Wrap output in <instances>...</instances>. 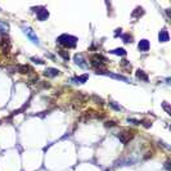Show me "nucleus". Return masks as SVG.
<instances>
[{
  "label": "nucleus",
  "instance_id": "obj_16",
  "mask_svg": "<svg viewBox=\"0 0 171 171\" xmlns=\"http://www.w3.org/2000/svg\"><path fill=\"white\" fill-rule=\"evenodd\" d=\"M59 54H61L62 57L64 58V59H68V58H70V57H68V55L66 54V53H63V50H61V52H59Z\"/></svg>",
  "mask_w": 171,
  "mask_h": 171
},
{
  "label": "nucleus",
  "instance_id": "obj_6",
  "mask_svg": "<svg viewBox=\"0 0 171 171\" xmlns=\"http://www.w3.org/2000/svg\"><path fill=\"white\" fill-rule=\"evenodd\" d=\"M36 13H37V18H39L40 21H45L46 18L49 17V12L45 10L44 8H41V10H36Z\"/></svg>",
  "mask_w": 171,
  "mask_h": 171
},
{
  "label": "nucleus",
  "instance_id": "obj_9",
  "mask_svg": "<svg viewBox=\"0 0 171 171\" xmlns=\"http://www.w3.org/2000/svg\"><path fill=\"white\" fill-rule=\"evenodd\" d=\"M158 39H160L161 43L169 41V34H167V31H166V30H162V31H161L160 35H158Z\"/></svg>",
  "mask_w": 171,
  "mask_h": 171
},
{
  "label": "nucleus",
  "instance_id": "obj_7",
  "mask_svg": "<svg viewBox=\"0 0 171 171\" xmlns=\"http://www.w3.org/2000/svg\"><path fill=\"white\" fill-rule=\"evenodd\" d=\"M58 75H59V71L57 68H46V71H45V76H48V77H55Z\"/></svg>",
  "mask_w": 171,
  "mask_h": 171
},
{
  "label": "nucleus",
  "instance_id": "obj_14",
  "mask_svg": "<svg viewBox=\"0 0 171 171\" xmlns=\"http://www.w3.org/2000/svg\"><path fill=\"white\" fill-rule=\"evenodd\" d=\"M18 71L21 73H27V71H30V67L29 66H20L18 67Z\"/></svg>",
  "mask_w": 171,
  "mask_h": 171
},
{
  "label": "nucleus",
  "instance_id": "obj_11",
  "mask_svg": "<svg viewBox=\"0 0 171 171\" xmlns=\"http://www.w3.org/2000/svg\"><path fill=\"white\" fill-rule=\"evenodd\" d=\"M111 53H112V54H116V55H125V54H126L125 49H122V48H120V49H114V50H112Z\"/></svg>",
  "mask_w": 171,
  "mask_h": 171
},
{
  "label": "nucleus",
  "instance_id": "obj_13",
  "mask_svg": "<svg viewBox=\"0 0 171 171\" xmlns=\"http://www.w3.org/2000/svg\"><path fill=\"white\" fill-rule=\"evenodd\" d=\"M136 75H138V77H139V79L144 80V81H147V80H148L147 75H145L144 72H143V71H138V73H136Z\"/></svg>",
  "mask_w": 171,
  "mask_h": 171
},
{
  "label": "nucleus",
  "instance_id": "obj_10",
  "mask_svg": "<svg viewBox=\"0 0 171 171\" xmlns=\"http://www.w3.org/2000/svg\"><path fill=\"white\" fill-rule=\"evenodd\" d=\"M86 80H88V75H84V76H79V77L72 79V82H75V84H84Z\"/></svg>",
  "mask_w": 171,
  "mask_h": 171
},
{
  "label": "nucleus",
  "instance_id": "obj_3",
  "mask_svg": "<svg viewBox=\"0 0 171 171\" xmlns=\"http://www.w3.org/2000/svg\"><path fill=\"white\" fill-rule=\"evenodd\" d=\"M102 61H104V58L102 55H94L91 58V64L94 67H102V66H104V62H102Z\"/></svg>",
  "mask_w": 171,
  "mask_h": 171
},
{
  "label": "nucleus",
  "instance_id": "obj_4",
  "mask_svg": "<svg viewBox=\"0 0 171 171\" xmlns=\"http://www.w3.org/2000/svg\"><path fill=\"white\" fill-rule=\"evenodd\" d=\"M133 136H134V134H133V133H121V134L119 135V139L124 143V144H126L127 142L131 140Z\"/></svg>",
  "mask_w": 171,
  "mask_h": 171
},
{
  "label": "nucleus",
  "instance_id": "obj_15",
  "mask_svg": "<svg viewBox=\"0 0 171 171\" xmlns=\"http://www.w3.org/2000/svg\"><path fill=\"white\" fill-rule=\"evenodd\" d=\"M31 61H34L35 63H39V64H43L44 62H43L41 59H37V58H31Z\"/></svg>",
  "mask_w": 171,
  "mask_h": 171
},
{
  "label": "nucleus",
  "instance_id": "obj_12",
  "mask_svg": "<svg viewBox=\"0 0 171 171\" xmlns=\"http://www.w3.org/2000/svg\"><path fill=\"white\" fill-rule=\"evenodd\" d=\"M75 61H76V63L80 64L81 67H86V64L84 63V59H82L81 57H80V55H76V57H75Z\"/></svg>",
  "mask_w": 171,
  "mask_h": 171
},
{
  "label": "nucleus",
  "instance_id": "obj_1",
  "mask_svg": "<svg viewBox=\"0 0 171 171\" xmlns=\"http://www.w3.org/2000/svg\"><path fill=\"white\" fill-rule=\"evenodd\" d=\"M57 41L61 45L66 46V48H73L76 45V37L71 36V35H61L57 39Z\"/></svg>",
  "mask_w": 171,
  "mask_h": 171
},
{
  "label": "nucleus",
  "instance_id": "obj_5",
  "mask_svg": "<svg viewBox=\"0 0 171 171\" xmlns=\"http://www.w3.org/2000/svg\"><path fill=\"white\" fill-rule=\"evenodd\" d=\"M97 73H103V75H107V76H110V77H113V79H117V80H121V81H125V82H129L130 80L127 79V77L125 76H121V75H113V73H107V72H104V71H99L98 70V72Z\"/></svg>",
  "mask_w": 171,
  "mask_h": 171
},
{
  "label": "nucleus",
  "instance_id": "obj_2",
  "mask_svg": "<svg viewBox=\"0 0 171 171\" xmlns=\"http://www.w3.org/2000/svg\"><path fill=\"white\" fill-rule=\"evenodd\" d=\"M22 30H23V32H24V35H26L27 37H29V39L31 40V41H32L34 43V44H37V45H39L40 44V41H39V37H37L36 36V34L35 32H34V31L32 30H31L30 29V27H22Z\"/></svg>",
  "mask_w": 171,
  "mask_h": 171
},
{
  "label": "nucleus",
  "instance_id": "obj_8",
  "mask_svg": "<svg viewBox=\"0 0 171 171\" xmlns=\"http://www.w3.org/2000/svg\"><path fill=\"white\" fill-rule=\"evenodd\" d=\"M138 48H139V50L140 52H147L149 49V41L148 40H142V41L139 43Z\"/></svg>",
  "mask_w": 171,
  "mask_h": 171
}]
</instances>
